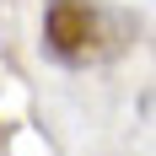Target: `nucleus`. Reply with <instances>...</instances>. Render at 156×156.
Masks as SVG:
<instances>
[{"mask_svg":"<svg viewBox=\"0 0 156 156\" xmlns=\"http://www.w3.org/2000/svg\"><path fill=\"white\" fill-rule=\"evenodd\" d=\"M129 32H135V16L113 11L102 0H48V11H43V38L65 65L113 59L129 43Z\"/></svg>","mask_w":156,"mask_h":156,"instance_id":"nucleus-1","label":"nucleus"}]
</instances>
